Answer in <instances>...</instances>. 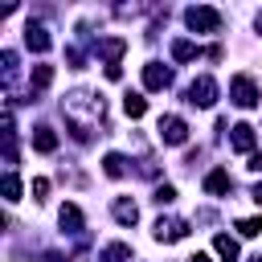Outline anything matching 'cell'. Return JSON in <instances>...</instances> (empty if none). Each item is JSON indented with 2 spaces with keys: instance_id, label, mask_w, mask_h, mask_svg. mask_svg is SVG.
<instances>
[{
  "instance_id": "obj_7",
  "label": "cell",
  "mask_w": 262,
  "mask_h": 262,
  "mask_svg": "<svg viewBox=\"0 0 262 262\" xmlns=\"http://www.w3.org/2000/svg\"><path fill=\"white\" fill-rule=\"evenodd\" d=\"M213 250H217L221 262H237V242H233L229 233H217V237H213Z\"/></svg>"
},
{
  "instance_id": "obj_15",
  "label": "cell",
  "mask_w": 262,
  "mask_h": 262,
  "mask_svg": "<svg viewBox=\"0 0 262 262\" xmlns=\"http://www.w3.org/2000/svg\"><path fill=\"white\" fill-rule=\"evenodd\" d=\"M102 172H106V176H123V172H127V160H123V156H106V160H102Z\"/></svg>"
},
{
  "instance_id": "obj_24",
  "label": "cell",
  "mask_w": 262,
  "mask_h": 262,
  "mask_svg": "<svg viewBox=\"0 0 262 262\" xmlns=\"http://www.w3.org/2000/svg\"><path fill=\"white\" fill-rule=\"evenodd\" d=\"M254 201H258V205H262V184H258V188H254Z\"/></svg>"
},
{
  "instance_id": "obj_22",
  "label": "cell",
  "mask_w": 262,
  "mask_h": 262,
  "mask_svg": "<svg viewBox=\"0 0 262 262\" xmlns=\"http://www.w3.org/2000/svg\"><path fill=\"white\" fill-rule=\"evenodd\" d=\"M45 192H49V180H45V176H37V180H33V196H37V201H41V196H45Z\"/></svg>"
},
{
  "instance_id": "obj_16",
  "label": "cell",
  "mask_w": 262,
  "mask_h": 262,
  "mask_svg": "<svg viewBox=\"0 0 262 262\" xmlns=\"http://www.w3.org/2000/svg\"><path fill=\"white\" fill-rule=\"evenodd\" d=\"M131 258V250L123 246V242H115V246H106V254H102V262H127Z\"/></svg>"
},
{
  "instance_id": "obj_8",
  "label": "cell",
  "mask_w": 262,
  "mask_h": 262,
  "mask_svg": "<svg viewBox=\"0 0 262 262\" xmlns=\"http://www.w3.org/2000/svg\"><path fill=\"white\" fill-rule=\"evenodd\" d=\"M229 143H233L237 151H250V147H254V127H250V123H237L233 135H229Z\"/></svg>"
},
{
  "instance_id": "obj_13",
  "label": "cell",
  "mask_w": 262,
  "mask_h": 262,
  "mask_svg": "<svg viewBox=\"0 0 262 262\" xmlns=\"http://www.w3.org/2000/svg\"><path fill=\"white\" fill-rule=\"evenodd\" d=\"M123 111H127L131 119H143V111H147V102H143V94H127V98H123Z\"/></svg>"
},
{
  "instance_id": "obj_9",
  "label": "cell",
  "mask_w": 262,
  "mask_h": 262,
  "mask_svg": "<svg viewBox=\"0 0 262 262\" xmlns=\"http://www.w3.org/2000/svg\"><path fill=\"white\" fill-rule=\"evenodd\" d=\"M25 41H29V49H37V53H45V49H49V37H45V29H41V25H29V29H25Z\"/></svg>"
},
{
  "instance_id": "obj_19",
  "label": "cell",
  "mask_w": 262,
  "mask_h": 262,
  "mask_svg": "<svg viewBox=\"0 0 262 262\" xmlns=\"http://www.w3.org/2000/svg\"><path fill=\"white\" fill-rule=\"evenodd\" d=\"M4 201H20V180H16L12 172L4 176Z\"/></svg>"
},
{
  "instance_id": "obj_12",
  "label": "cell",
  "mask_w": 262,
  "mask_h": 262,
  "mask_svg": "<svg viewBox=\"0 0 262 262\" xmlns=\"http://www.w3.org/2000/svg\"><path fill=\"white\" fill-rule=\"evenodd\" d=\"M115 217H119L123 225H135V217H139V209H135V201H115Z\"/></svg>"
},
{
  "instance_id": "obj_21",
  "label": "cell",
  "mask_w": 262,
  "mask_h": 262,
  "mask_svg": "<svg viewBox=\"0 0 262 262\" xmlns=\"http://www.w3.org/2000/svg\"><path fill=\"white\" fill-rule=\"evenodd\" d=\"M156 201H160V205H172V201H176V188L160 184V188H156Z\"/></svg>"
},
{
  "instance_id": "obj_20",
  "label": "cell",
  "mask_w": 262,
  "mask_h": 262,
  "mask_svg": "<svg viewBox=\"0 0 262 262\" xmlns=\"http://www.w3.org/2000/svg\"><path fill=\"white\" fill-rule=\"evenodd\" d=\"M53 82V66H37L33 70V86H49Z\"/></svg>"
},
{
  "instance_id": "obj_10",
  "label": "cell",
  "mask_w": 262,
  "mask_h": 262,
  "mask_svg": "<svg viewBox=\"0 0 262 262\" xmlns=\"http://www.w3.org/2000/svg\"><path fill=\"white\" fill-rule=\"evenodd\" d=\"M33 147H37V151H53V147H57V135H53L49 127H37V131H33Z\"/></svg>"
},
{
  "instance_id": "obj_25",
  "label": "cell",
  "mask_w": 262,
  "mask_h": 262,
  "mask_svg": "<svg viewBox=\"0 0 262 262\" xmlns=\"http://www.w3.org/2000/svg\"><path fill=\"white\" fill-rule=\"evenodd\" d=\"M188 262H209V258H205V254H192V258H188Z\"/></svg>"
},
{
  "instance_id": "obj_4",
  "label": "cell",
  "mask_w": 262,
  "mask_h": 262,
  "mask_svg": "<svg viewBox=\"0 0 262 262\" xmlns=\"http://www.w3.org/2000/svg\"><path fill=\"white\" fill-rule=\"evenodd\" d=\"M160 139H164V143H184V139H188V127H184V119H176V115L160 119Z\"/></svg>"
},
{
  "instance_id": "obj_3",
  "label": "cell",
  "mask_w": 262,
  "mask_h": 262,
  "mask_svg": "<svg viewBox=\"0 0 262 262\" xmlns=\"http://www.w3.org/2000/svg\"><path fill=\"white\" fill-rule=\"evenodd\" d=\"M213 98H217V82H213V78H196V82L188 86V102H196V106H213Z\"/></svg>"
},
{
  "instance_id": "obj_5",
  "label": "cell",
  "mask_w": 262,
  "mask_h": 262,
  "mask_svg": "<svg viewBox=\"0 0 262 262\" xmlns=\"http://www.w3.org/2000/svg\"><path fill=\"white\" fill-rule=\"evenodd\" d=\"M184 233H188V225L176 221V217H168V221L160 217V221H156V242H180Z\"/></svg>"
},
{
  "instance_id": "obj_11",
  "label": "cell",
  "mask_w": 262,
  "mask_h": 262,
  "mask_svg": "<svg viewBox=\"0 0 262 262\" xmlns=\"http://www.w3.org/2000/svg\"><path fill=\"white\" fill-rule=\"evenodd\" d=\"M225 188H229V172H221V168H217V172H209V176H205V192H213V196H217V192H225Z\"/></svg>"
},
{
  "instance_id": "obj_18",
  "label": "cell",
  "mask_w": 262,
  "mask_h": 262,
  "mask_svg": "<svg viewBox=\"0 0 262 262\" xmlns=\"http://www.w3.org/2000/svg\"><path fill=\"white\" fill-rule=\"evenodd\" d=\"M237 229H242V237H258L262 233V217H246V221H237Z\"/></svg>"
},
{
  "instance_id": "obj_17",
  "label": "cell",
  "mask_w": 262,
  "mask_h": 262,
  "mask_svg": "<svg viewBox=\"0 0 262 262\" xmlns=\"http://www.w3.org/2000/svg\"><path fill=\"white\" fill-rule=\"evenodd\" d=\"M172 57H176V61H188V57H196V45H192V41H176V45H172Z\"/></svg>"
},
{
  "instance_id": "obj_2",
  "label": "cell",
  "mask_w": 262,
  "mask_h": 262,
  "mask_svg": "<svg viewBox=\"0 0 262 262\" xmlns=\"http://www.w3.org/2000/svg\"><path fill=\"white\" fill-rule=\"evenodd\" d=\"M184 20H188L196 33H217L221 12H217V8H188V12H184Z\"/></svg>"
},
{
  "instance_id": "obj_14",
  "label": "cell",
  "mask_w": 262,
  "mask_h": 262,
  "mask_svg": "<svg viewBox=\"0 0 262 262\" xmlns=\"http://www.w3.org/2000/svg\"><path fill=\"white\" fill-rule=\"evenodd\" d=\"M61 229H70V233H78V229H82V213H78L74 205H66V209H61Z\"/></svg>"
},
{
  "instance_id": "obj_1",
  "label": "cell",
  "mask_w": 262,
  "mask_h": 262,
  "mask_svg": "<svg viewBox=\"0 0 262 262\" xmlns=\"http://www.w3.org/2000/svg\"><path fill=\"white\" fill-rule=\"evenodd\" d=\"M229 98H233L237 106H258V86H254V78L237 74V78L229 82Z\"/></svg>"
},
{
  "instance_id": "obj_6",
  "label": "cell",
  "mask_w": 262,
  "mask_h": 262,
  "mask_svg": "<svg viewBox=\"0 0 262 262\" xmlns=\"http://www.w3.org/2000/svg\"><path fill=\"white\" fill-rule=\"evenodd\" d=\"M168 78H172V74H168L160 61H147V66H143V86H147V90H164Z\"/></svg>"
},
{
  "instance_id": "obj_23",
  "label": "cell",
  "mask_w": 262,
  "mask_h": 262,
  "mask_svg": "<svg viewBox=\"0 0 262 262\" xmlns=\"http://www.w3.org/2000/svg\"><path fill=\"white\" fill-rule=\"evenodd\" d=\"M250 168H254V172H262V151H254V156H250Z\"/></svg>"
}]
</instances>
